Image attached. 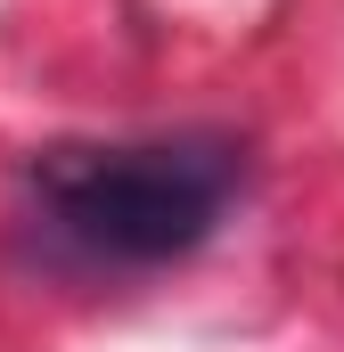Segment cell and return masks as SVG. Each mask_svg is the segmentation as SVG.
<instances>
[{"instance_id": "obj_1", "label": "cell", "mask_w": 344, "mask_h": 352, "mask_svg": "<svg viewBox=\"0 0 344 352\" xmlns=\"http://www.w3.org/2000/svg\"><path fill=\"white\" fill-rule=\"evenodd\" d=\"M238 180H246V148L230 131H172V140H115V148L98 140L41 148L25 164V197L66 254L156 270L197 254L222 230Z\"/></svg>"}]
</instances>
